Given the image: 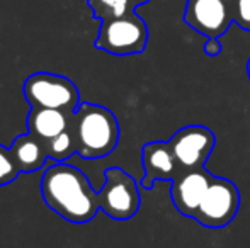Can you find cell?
<instances>
[{"instance_id":"cell-10","label":"cell","mask_w":250,"mask_h":248,"mask_svg":"<svg viewBox=\"0 0 250 248\" xmlns=\"http://www.w3.org/2000/svg\"><path fill=\"white\" fill-rule=\"evenodd\" d=\"M142 163L145 177L142 187L150 191L157 180H174L181 172V167L168 141H150L142 150Z\"/></svg>"},{"instance_id":"cell-5","label":"cell","mask_w":250,"mask_h":248,"mask_svg":"<svg viewBox=\"0 0 250 248\" xmlns=\"http://www.w3.org/2000/svg\"><path fill=\"white\" fill-rule=\"evenodd\" d=\"M104 177L105 182L99 191L101 211L118 221L131 219L142 206L136 180L118 167L107 169Z\"/></svg>"},{"instance_id":"cell-19","label":"cell","mask_w":250,"mask_h":248,"mask_svg":"<svg viewBox=\"0 0 250 248\" xmlns=\"http://www.w3.org/2000/svg\"><path fill=\"white\" fill-rule=\"evenodd\" d=\"M247 75H249V82H250V58H249V61H247Z\"/></svg>"},{"instance_id":"cell-2","label":"cell","mask_w":250,"mask_h":248,"mask_svg":"<svg viewBox=\"0 0 250 248\" xmlns=\"http://www.w3.org/2000/svg\"><path fill=\"white\" fill-rule=\"evenodd\" d=\"M77 153L85 160L111 155L119 143V123L104 106L83 102L73 113Z\"/></svg>"},{"instance_id":"cell-11","label":"cell","mask_w":250,"mask_h":248,"mask_svg":"<svg viewBox=\"0 0 250 248\" xmlns=\"http://www.w3.org/2000/svg\"><path fill=\"white\" fill-rule=\"evenodd\" d=\"M73 113L60 109H44V107H31V113L27 116V129H29L27 133L40 138L41 141L48 143L72 124Z\"/></svg>"},{"instance_id":"cell-13","label":"cell","mask_w":250,"mask_h":248,"mask_svg":"<svg viewBox=\"0 0 250 248\" xmlns=\"http://www.w3.org/2000/svg\"><path fill=\"white\" fill-rule=\"evenodd\" d=\"M48 148V156L53 162H65L72 155L77 153V139L75 133H73V119L72 124L65 129L63 133H60L58 136H55L53 139L46 143Z\"/></svg>"},{"instance_id":"cell-7","label":"cell","mask_w":250,"mask_h":248,"mask_svg":"<svg viewBox=\"0 0 250 248\" xmlns=\"http://www.w3.org/2000/svg\"><path fill=\"white\" fill-rule=\"evenodd\" d=\"M168 143L182 170L201 169L213 153L216 136L206 126L189 124L175 131Z\"/></svg>"},{"instance_id":"cell-6","label":"cell","mask_w":250,"mask_h":248,"mask_svg":"<svg viewBox=\"0 0 250 248\" xmlns=\"http://www.w3.org/2000/svg\"><path fill=\"white\" fill-rule=\"evenodd\" d=\"M240 209V191L225 177H213L194 219L206 228H225Z\"/></svg>"},{"instance_id":"cell-18","label":"cell","mask_w":250,"mask_h":248,"mask_svg":"<svg viewBox=\"0 0 250 248\" xmlns=\"http://www.w3.org/2000/svg\"><path fill=\"white\" fill-rule=\"evenodd\" d=\"M148 0H131V5L136 7V5H142V3H146Z\"/></svg>"},{"instance_id":"cell-1","label":"cell","mask_w":250,"mask_h":248,"mask_svg":"<svg viewBox=\"0 0 250 248\" xmlns=\"http://www.w3.org/2000/svg\"><path fill=\"white\" fill-rule=\"evenodd\" d=\"M41 192L46 206L75 225L89 223L99 211V192L82 170L65 162H55L44 170Z\"/></svg>"},{"instance_id":"cell-8","label":"cell","mask_w":250,"mask_h":248,"mask_svg":"<svg viewBox=\"0 0 250 248\" xmlns=\"http://www.w3.org/2000/svg\"><path fill=\"white\" fill-rule=\"evenodd\" d=\"M184 20L206 38H220L233 22L231 0H188Z\"/></svg>"},{"instance_id":"cell-14","label":"cell","mask_w":250,"mask_h":248,"mask_svg":"<svg viewBox=\"0 0 250 248\" xmlns=\"http://www.w3.org/2000/svg\"><path fill=\"white\" fill-rule=\"evenodd\" d=\"M90 7L94 9L96 17L105 19H116V17L126 16L131 7V0H90Z\"/></svg>"},{"instance_id":"cell-9","label":"cell","mask_w":250,"mask_h":248,"mask_svg":"<svg viewBox=\"0 0 250 248\" xmlns=\"http://www.w3.org/2000/svg\"><path fill=\"white\" fill-rule=\"evenodd\" d=\"M213 177V173H209L204 167H201V169L181 170L179 175L172 180L170 197L175 209L182 216L194 218L201 201L209 189Z\"/></svg>"},{"instance_id":"cell-15","label":"cell","mask_w":250,"mask_h":248,"mask_svg":"<svg viewBox=\"0 0 250 248\" xmlns=\"http://www.w3.org/2000/svg\"><path fill=\"white\" fill-rule=\"evenodd\" d=\"M19 173L21 170L17 167L16 160H14L10 148H5V146L0 145V187L12 184Z\"/></svg>"},{"instance_id":"cell-16","label":"cell","mask_w":250,"mask_h":248,"mask_svg":"<svg viewBox=\"0 0 250 248\" xmlns=\"http://www.w3.org/2000/svg\"><path fill=\"white\" fill-rule=\"evenodd\" d=\"M233 22L244 31H250V0H231Z\"/></svg>"},{"instance_id":"cell-3","label":"cell","mask_w":250,"mask_h":248,"mask_svg":"<svg viewBox=\"0 0 250 248\" xmlns=\"http://www.w3.org/2000/svg\"><path fill=\"white\" fill-rule=\"evenodd\" d=\"M148 43V27L145 20L135 12H128L123 17L102 20L96 48L105 53L126 57V55L143 53Z\"/></svg>"},{"instance_id":"cell-17","label":"cell","mask_w":250,"mask_h":248,"mask_svg":"<svg viewBox=\"0 0 250 248\" xmlns=\"http://www.w3.org/2000/svg\"><path fill=\"white\" fill-rule=\"evenodd\" d=\"M203 51L208 55V57H218V55L223 51V46H221L218 38H208V41L203 46Z\"/></svg>"},{"instance_id":"cell-4","label":"cell","mask_w":250,"mask_h":248,"mask_svg":"<svg viewBox=\"0 0 250 248\" xmlns=\"http://www.w3.org/2000/svg\"><path fill=\"white\" fill-rule=\"evenodd\" d=\"M22 92L31 107L73 113L80 106V94L75 83L66 76L56 75V73H33L24 82Z\"/></svg>"},{"instance_id":"cell-12","label":"cell","mask_w":250,"mask_h":248,"mask_svg":"<svg viewBox=\"0 0 250 248\" xmlns=\"http://www.w3.org/2000/svg\"><path fill=\"white\" fill-rule=\"evenodd\" d=\"M10 152H12L19 170L24 173H31L43 169L44 163L50 160L46 143L41 141L31 133L17 136L10 146Z\"/></svg>"}]
</instances>
